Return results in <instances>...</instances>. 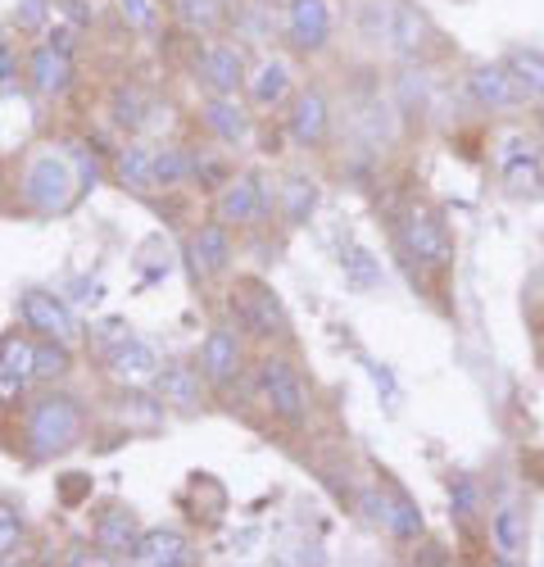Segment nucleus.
I'll return each mask as SVG.
<instances>
[{"instance_id": "1", "label": "nucleus", "mask_w": 544, "mask_h": 567, "mask_svg": "<svg viewBox=\"0 0 544 567\" xmlns=\"http://www.w3.org/2000/svg\"><path fill=\"white\" fill-rule=\"evenodd\" d=\"M82 196V182L73 168V155L60 151H36L28 173H23V200L36 214H64L73 209V200Z\"/></svg>"}, {"instance_id": "2", "label": "nucleus", "mask_w": 544, "mask_h": 567, "mask_svg": "<svg viewBox=\"0 0 544 567\" xmlns=\"http://www.w3.org/2000/svg\"><path fill=\"white\" fill-rule=\"evenodd\" d=\"M28 454L41 463V458H55L64 454L77 436H82V404L69 400V395H41L32 409H28Z\"/></svg>"}, {"instance_id": "3", "label": "nucleus", "mask_w": 544, "mask_h": 567, "mask_svg": "<svg viewBox=\"0 0 544 567\" xmlns=\"http://www.w3.org/2000/svg\"><path fill=\"white\" fill-rule=\"evenodd\" d=\"M499 182L513 200H535L544 192V159L522 132H509L499 141Z\"/></svg>"}, {"instance_id": "4", "label": "nucleus", "mask_w": 544, "mask_h": 567, "mask_svg": "<svg viewBox=\"0 0 544 567\" xmlns=\"http://www.w3.org/2000/svg\"><path fill=\"white\" fill-rule=\"evenodd\" d=\"M259 386L268 395V409L278 413L282 422H291V427H300V422L308 417V391H304L300 372L286 359H268L259 368Z\"/></svg>"}, {"instance_id": "5", "label": "nucleus", "mask_w": 544, "mask_h": 567, "mask_svg": "<svg viewBox=\"0 0 544 567\" xmlns=\"http://www.w3.org/2000/svg\"><path fill=\"white\" fill-rule=\"evenodd\" d=\"M399 241H404V250L414 255L418 264H431V268H444V264L453 259V246H449L444 223H440L431 209H422V205H414V209L404 214Z\"/></svg>"}, {"instance_id": "6", "label": "nucleus", "mask_w": 544, "mask_h": 567, "mask_svg": "<svg viewBox=\"0 0 544 567\" xmlns=\"http://www.w3.org/2000/svg\"><path fill=\"white\" fill-rule=\"evenodd\" d=\"M268 209H272V192L263 186L259 173H241L237 182H227L222 196H218V218L222 223H237V227L259 223Z\"/></svg>"}, {"instance_id": "7", "label": "nucleus", "mask_w": 544, "mask_h": 567, "mask_svg": "<svg viewBox=\"0 0 544 567\" xmlns=\"http://www.w3.org/2000/svg\"><path fill=\"white\" fill-rule=\"evenodd\" d=\"M232 300H237V309H241L245 332H254V337H278V341L291 337V322H286L278 296H272L263 281H245L241 296H232Z\"/></svg>"}, {"instance_id": "8", "label": "nucleus", "mask_w": 544, "mask_h": 567, "mask_svg": "<svg viewBox=\"0 0 544 567\" xmlns=\"http://www.w3.org/2000/svg\"><path fill=\"white\" fill-rule=\"evenodd\" d=\"M286 37L295 51H323L332 41V6L327 0H291L286 6Z\"/></svg>"}, {"instance_id": "9", "label": "nucleus", "mask_w": 544, "mask_h": 567, "mask_svg": "<svg viewBox=\"0 0 544 567\" xmlns=\"http://www.w3.org/2000/svg\"><path fill=\"white\" fill-rule=\"evenodd\" d=\"M36 377V346L28 337L0 341V404H14Z\"/></svg>"}, {"instance_id": "10", "label": "nucleus", "mask_w": 544, "mask_h": 567, "mask_svg": "<svg viewBox=\"0 0 544 567\" xmlns=\"http://www.w3.org/2000/svg\"><path fill=\"white\" fill-rule=\"evenodd\" d=\"M109 372H114V382L127 386V391H142L150 386L155 377H159V359L146 341H136V337H123L114 350H109Z\"/></svg>"}, {"instance_id": "11", "label": "nucleus", "mask_w": 544, "mask_h": 567, "mask_svg": "<svg viewBox=\"0 0 544 567\" xmlns=\"http://www.w3.org/2000/svg\"><path fill=\"white\" fill-rule=\"evenodd\" d=\"M286 127H291V136L300 141V146H323L327 132H332V105H327L323 91L304 86L300 96H295V105H291Z\"/></svg>"}, {"instance_id": "12", "label": "nucleus", "mask_w": 544, "mask_h": 567, "mask_svg": "<svg viewBox=\"0 0 544 567\" xmlns=\"http://www.w3.org/2000/svg\"><path fill=\"white\" fill-rule=\"evenodd\" d=\"M132 563H142V567H187V563H196V549H191V540L181 536V532L155 527V532L136 536Z\"/></svg>"}, {"instance_id": "13", "label": "nucleus", "mask_w": 544, "mask_h": 567, "mask_svg": "<svg viewBox=\"0 0 544 567\" xmlns=\"http://www.w3.org/2000/svg\"><path fill=\"white\" fill-rule=\"evenodd\" d=\"M468 91H472V101L481 105V110H513V105H522V96H517V86H513V78H509V69H504V60H490V64H477L472 73H468Z\"/></svg>"}, {"instance_id": "14", "label": "nucleus", "mask_w": 544, "mask_h": 567, "mask_svg": "<svg viewBox=\"0 0 544 567\" xmlns=\"http://www.w3.org/2000/svg\"><path fill=\"white\" fill-rule=\"evenodd\" d=\"M368 504H373V517L395 540H418L422 536V508L408 499L399 486H386L381 499H368Z\"/></svg>"}, {"instance_id": "15", "label": "nucleus", "mask_w": 544, "mask_h": 567, "mask_svg": "<svg viewBox=\"0 0 544 567\" xmlns=\"http://www.w3.org/2000/svg\"><path fill=\"white\" fill-rule=\"evenodd\" d=\"M23 318H28V327H36V332L51 337V341H64V346H69V341L77 337V327H73L64 300L45 296V291H28V296H23Z\"/></svg>"}, {"instance_id": "16", "label": "nucleus", "mask_w": 544, "mask_h": 567, "mask_svg": "<svg viewBox=\"0 0 544 567\" xmlns=\"http://www.w3.org/2000/svg\"><path fill=\"white\" fill-rule=\"evenodd\" d=\"M28 73H32L36 96H64L73 86V55L55 51V45H36L28 60Z\"/></svg>"}, {"instance_id": "17", "label": "nucleus", "mask_w": 544, "mask_h": 567, "mask_svg": "<svg viewBox=\"0 0 544 567\" xmlns=\"http://www.w3.org/2000/svg\"><path fill=\"white\" fill-rule=\"evenodd\" d=\"M200 368H205V382H213V386H227L241 372V346H237V337L227 332V327L209 332V341L200 350Z\"/></svg>"}, {"instance_id": "18", "label": "nucleus", "mask_w": 544, "mask_h": 567, "mask_svg": "<svg viewBox=\"0 0 544 567\" xmlns=\"http://www.w3.org/2000/svg\"><path fill=\"white\" fill-rule=\"evenodd\" d=\"M200 69H205V82L213 91H222V96H232V91L245 82V60H241L237 45H205Z\"/></svg>"}, {"instance_id": "19", "label": "nucleus", "mask_w": 544, "mask_h": 567, "mask_svg": "<svg viewBox=\"0 0 544 567\" xmlns=\"http://www.w3.org/2000/svg\"><path fill=\"white\" fill-rule=\"evenodd\" d=\"M490 540H494V554L504 563H517L522 549H526V517L517 504H499L490 513Z\"/></svg>"}, {"instance_id": "20", "label": "nucleus", "mask_w": 544, "mask_h": 567, "mask_svg": "<svg viewBox=\"0 0 544 567\" xmlns=\"http://www.w3.org/2000/svg\"><path fill=\"white\" fill-rule=\"evenodd\" d=\"M504 69H509V78L517 86L522 105L544 101V51H535V45H517V51H509Z\"/></svg>"}, {"instance_id": "21", "label": "nucleus", "mask_w": 544, "mask_h": 567, "mask_svg": "<svg viewBox=\"0 0 544 567\" xmlns=\"http://www.w3.org/2000/svg\"><path fill=\"white\" fill-rule=\"evenodd\" d=\"M191 264H196L200 277H213V272H222L227 264H232V241H227L222 223H209L191 236Z\"/></svg>"}, {"instance_id": "22", "label": "nucleus", "mask_w": 544, "mask_h": 567, "mask_svg": "<svg viewBox=\"0 0 544 567\" xmlns=\"http://www.w3.org/2000/svg\"><path fill=\"white\" fill-rule=\"evenodd\" d=\"M205 123H209L213 136L232 141V146H241V141L250 136V118H245V110H241L232 96H222V91L205 101Z\"/></svg>"}, {"instance_id": "23", "label": "nucleus", "mask_w": 544, "mask_h": 567, "mask_svg": "<svg viewBox=\"0 0 544 567\" xmlns=\"http://www.w3.org/2000/svg\"><path fill=\"white\" fill-rule=\"evenodd\" d=\"M250 96L259 110H278L286 96H291V69L282 60H268L259 64V73L250 78Z\"/></svg>"}, {"instance_id": "24", "label": "nucleus", "mask_w": 544, "mask_h": 567, "mask_svg": "<svg viewBox=\"0 0 544 567\" xmlns=\"http://www.w3.org/2000/svg\"><path fill=\"white\" fill-rule=\"evenodd\" d=\"M422 37H427V19L414 10V6H395V23H390V51L399 60H414L422 51Z\"/></svg>"}, {"instance_id": "25", "label": "nucleus", "mask_w": 544, "mask_h": 567, "mask_svg": "<svg viewBox=\"0 0 544 567\" xmlns=\"http://www.w3.org/2000/svg\"><path fill=\"white\" fill-rule=\"evenodd\" d=\"M341 268H345V281H349L354 291H373V287H381V264L373 259L368 246L345 241V246H341Z\"/></svg>"}, {"instance_id": "26", "label": "nucleus", "mask_w": 544, "mask_h": 567, "mask_svg": "<svg viewBox=\"0 0 544 567\" xmlns=\"http://www.w3.org/2000/svg\"><path fill=\"white\" fill-rule=\"evenodd\" d=\"M118 182L127 186V192H150L155 182V155L146 146H123L118 151Z\"/></svg>"}, {"instance_id": "27", "label": "nucleus", "mask_w": 544, "mask_h": 567, "mask_svg": "<svg viewBox=\"0 0 544 567\" xmlns=\"http://www.w3.org/2000/svg\"><path fill=\"white\" fill-rule=\"evenodd\" d=\"M96 545L109 558H132V549H136V523H132L127 513H105L101 527H96Z\"/></svg>"}, {"instance_id": "28", "label": "nucleus", "mask_w": 544, "mask_h": 567, "mask_svg": "<svg viewBox=\"0 0 544 567\" xmlns=\"http://www.w3.org/2000/svg\"><path fill=\"white\" fill-rule=\"evenodd\" d=\"M282 209H286V223L291 227H304L317 209V182L308 177H291L286 182V192H282Z\"/></svg>"}, {"instance_id": "29", "label": "nucleus", "mask_w": 544, "mask_h": 567, "mask_svg": "<svg viewBox=\"0 0 544 567\" xmlns=\"http://www.w3.org/2000/svg\"><path fill=\"white\" fill-rule=\"evenodd\" d=\"M395 6H399V0H363V6H358V28H363V37L377 41V45H390Z\"/></svg>"}, {"instance_id": "30", "label": "nucleus", "mask_w": 544, "mask_h": 567, "mask_svg": "<svg viewBox=\"0 0 544 567\" xmlns=\"http://www.w3.org/2000/svg\"><path fill=\"white\" fill-rule=\"evenodd\" d=\"M159 382H164V400H172L177 409H196V404H200L196 372H187L181 363H168V368L159 372Z\"/></svg>"}, {"instance_id": "31", "label": "nucleus", "mask_w": 544, "mask_h": 567, "mask_svg": "<svg viewBox=\"0 0 544 567\" xmlns=\"http://www.w3.org/2000/svg\"><path fill=\"white\" fill-rule=\"evenodd\" d=\"M449 508H453V517H459L463 527H472L477 517H481V486H477L472 477H453V486H449Z\"/></svg>"}, {"instance_id": "32", "label": "nucleus", "mask_w": 544, "mask_h": 567, "mask_svg": "<svg viewBox=\"0 0 544 567\" xmlns=\"http://www.w3.org/2000/svg\"><path fill=\"white\" fill-rule=\"evenodd\" d=\"M64 372H69V350H64V341L45 337V346H36V377H41V382H55V377H64Z\"/></svg>"}, {"instance_id": "33", "label": "nucleus", "mask_w": 544, "mask_h": 567, "mask_svg": "<svg viewBox=\"0 0 544 567\" xmlns=\"http://www.w3.org/2000/svg\"><path fill=\"white\" fill-rule=\"evenodd\" d=\"M177 19L196 32H209L222 14H218V0H177Z\"/></svg>"}, {"instance_id": "34", "label": "nucleus", "mask_w": 544, "mask_h": 567, "mask_svg": "<svg viewBox=\"0 0 544 567\" xmlns=\"http://www.w3.org/2000/svg\"><path fill=\"white\" fill-rule=\"evenodd\" d=\"M118 413H123V422H136V427H159L164 404H155V400H146V395H127V400L118 404Z\"/></svg>"}, {"instance_id": "35", "label": "nucleus", "mask_w": 544, "mask_h": 567, "mask_svg": "<svg viewBox=\"0 0 544 567\" xmlns=\"http://www.w3.org/2000/svg\"><path fill=\"white\" fill-rule=\"evenodd\" d=\"M181 177H191V155H187V151H164V155H155V182L172 186V182H181Z\"/></svg>"}, {"instance_id": "36", "label": "nucleus", "mask_w": 544, "mask_h": 567, "mask_svg": "<svg viewBox=\"0 0 544 567\" xmlns=\"http://www.w3.org/2000/svg\"><path fill=\"white\" fill-rule=\"evenodd\" d=\"M142 96H136V91L132 86H118L114 91V123L118 127H142Z\"/></svg>"}, {"instance_id": "37", "label": "nucleus", "mask_w": 544, "mask_h": 567, "mask_svg": "<svg viewBox=\"0 0 544 567\" xmlns=\"http://www.w3.org/2000/svg\"><path fill=\"white\" fill-rule=\"evenodd\" d=\"M118 14L132 32H150L155 28V0H118Z\"/></svg>"}, {"instance_id": "38", "label": "nucleus", "mask_w": 544, "mask_h": 567, "mask_svg": "<svg viewBox=\"0 0 544 567\" xmlns=\"http://www.w3.org/2000/svg\"><path fill=\"white\" fill-rule=\"evenodd\" d=\"M19 536H23V517H19V508L0 499V558H6V554L19 545Z\"/></svg>"}, {"instance_id": "39", "label": "nucleus", "mask_w": 544, "mask_h": 567, "mask_svg": "<svg viewBox=\"0 0 544 567\" xmlns=\"http://www.w3.org/2000/svg\"><path fill=\"white\" fill-rule=\"evenodd\" d=\"M73 168H77L82 192H96V182H101V159L91 155V146H73Z\"/></svg>"}, {"instance_id": "40", "label": "nucleus", "mask_w": 544, "mask_h": 567, "mask_svg": "<svg viewBox=\"0 0 544 567\" xmlns=\"http://www.w3.org/2000/svg\"><path fill=\"white\" fill-rule=\"evenodd\" d=\"M14 23H19L23 32H36V28L45 23V0H23L19 14H14Z\"/></svg>"}, {"instance_id": "41", "label": "nucleus", "mask_w": 544, "mask_h": 567, "mask_svg": "<svg viewBox=\"0 0 544 567\" xmlns=\"http://www.w3.org/2000/svg\"><path fill=\"white\" fill-rule=\"evenodd\" d=\"M19 82V64H14V45L0 37V91H10Z\"/></svg>"}, {"instance_id": "42", "label": "nucleus", "mask_w": 544, "mask_h": 567, "mask_svg": "<svg viewBox=\"0 0 544 567\" xmlns=\"http://www.w3.org/2000/svg\"><path fill=\"white\" fill-rule=\"evenodd\" d=\"M123 337H132V332H127V327H123L118 318H114V322H101V327H96V341H101L105 350H114V346H118Z\"/></svg>"}, {"instance_id": "43", "label": "nucleus", "mask_w": 544, "mask_h": 567, "mask_svg": "<svg viewBox=\"0 0 544 567\" xmlns=\"http://www.w3.org/2000/svg\"><path fill=\"white\" fill-rule=\"evenodd\" d=\"M51 45H55V51H64V55H73V28H55Z\"/></svg>"}, {"instance_id": "44", "label": "nucleus", "mask_w": 544, "mask_h": 567, "mask_svg": "<svg viewBox=\"0 0 544 567\" xmlns=\"http://www.w3.org/2000/svg\"><path fill=\"white\" fill-rule=\"evenodd\" d=\"M64 10H69V23H77V28L91 19V14H86V6H77V0H64Z\"/></svg>"}]
</instances>
